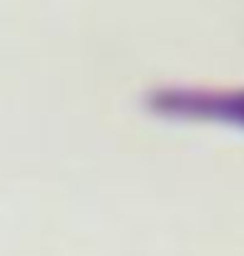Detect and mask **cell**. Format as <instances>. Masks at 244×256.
<instances>
[{"mask_svg": "<svg viewBox=\"0 0 244 256\" xmlns=\"http://www.w3.org/2000/svg\"><path fill=\"white\" fill-rule=\"evenodd\" d=\"M145 108L171 122H199L244 131V86H159L148 92Z\"/></svg>", "mask_w": 244, "mask_h": 256, "instance_id": "obj_1", "label": "cell"}]
</instances>
